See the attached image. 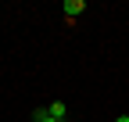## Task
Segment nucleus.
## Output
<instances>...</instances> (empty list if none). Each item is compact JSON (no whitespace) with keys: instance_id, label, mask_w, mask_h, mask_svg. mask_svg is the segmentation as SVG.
<instances>
[{"instance_id":"f257e3e1","label":"nucleus","mask_w":129,"mask_h":122,"mask_svg":"<svg viewBox=\"0 0 129 122\" xmlns=\"http://www.w3.org/2000/svg\"><path fill=\"white\" fill-rule=\"evenodd\" d=\"M61 11H64V18L72 22L75 14H83V11H86V4H83V0H64V7H61Z\"/></svg>"},{"instance_id":"20e7f679","label":"nucleus","mask_w":129,"mask_h":122,"mask_svg":"<svg viewBox=\"0 0 129 122\" xmlns=\"http://www.w3.org/2000/svg\"><path fill=\"white\" fill-rule=\"evenodd\" d=\"M115 122H129V115H118V118H115Z\"/></svg>"},{"instance_id":"f03ea898","label":"nucleus","mask_w":129,"mask_h":122,"mask_svg":"<svg viewBox=\"0 0 129 122\" xmlns=\"http://www.w3.org/2000/svg\"><path fill=\"white\" fill-rule=\"evenodd\" d=\"M47 111H50L57 122H64V115H68V108H64V101H50V108H47Z\"/></svg>"},{"instance_id":"7ed1b4c3","label":"nucleus","mask_w":129,"mask_h":122,"mask_svg":"<svg viewBox=\"0 0 129 122\" xmlns=\"http://www.w3.org/2000/svg\"><path fill=\"white\" fill-rule=\"evenodd\" d=\"M32 118H36V122H57V118L47 111V108H36V115H32Z\"/></svg>"}]
</instances>
